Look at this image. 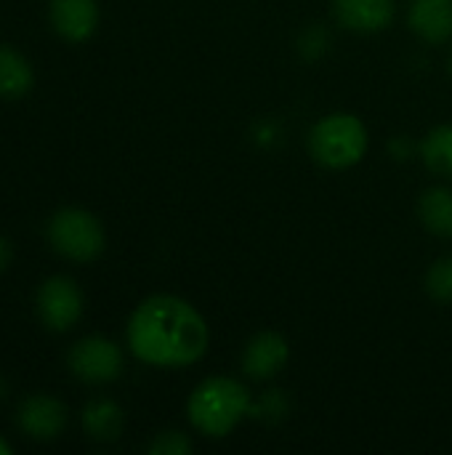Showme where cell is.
I'll use <instances>...</instances> for the list:
<instances>
[{"mask_svg":"<svg viewBox=\"0 0 452 455\" xmlns=\"http://www.w3.org/2000/svg\"><path fill=\"white\" fill-rule=\"evenodd\" d=\"M128 347L147 365L184 368L205 355L208 325L184 299L152 296L128 320Z\"/></svg>","mask_w":452,"mask_h":455,"instance_id":"6da1fadb","label":"cell"},{"mask_svg":"<svg viewBox=\"0 0 452 455\" xmlns=\"http://www.w3.org/2000/svg\"><path fill=\"white\" fill-rule=\"evenodd\" d=\"M248 389L240 381L224 376L202 381L186 403L192 427L205 437H226L248 416Z\"/></svg>","mask_w":452,"mask_h":455,"instance_id":"7a4b0ae2","label":"cell"},{"mask_svg":"<svg viewBox=\"0 0 452 455\" xmlns=\"http://www.w3.org/2000/svg\"><path fill=\"white\" fill-rule=\"evenodd\" d=\"M309 149L328 168H352L368 152V128L354 115H328L312 128Z\"/></svg>","mask_w":452,"mask_h":455,"instance_id":"3957f363","label":"cell"},{"mask_svg":"<svg viewBox=\"0 0 452 455\" xmlns=\"http://www.w3.org/2000/svg\"><path fill=\"white\" fill-rule=\"evenodd\" d=\"M48 240L69 261H93L104 251V229L99 219L80 208H64L48 221Z\"/></svg>","mask_w":452,"mask_h":455,"instance_id":"277c9868","label":"cell"},{"mask_svg":"<svg viewBox=\"0 0 452 455\" xmlns=\"http://www.w3.org/2000/svg\"><path fill=\"white\" fill-rule=\"evenodd\" d=\"M37 315L48 331H69L83 315V293L77 283L64 275L48 277L37 291Z\"/></svg>","mask_w":452,"mask_h":455,"instance_id":"5b68a950","label":"cell"},{"mask_svg":"<svg viewBox=\"0 0 452 455\" xmlns=\"http://www.w3.org/2000/svg\"><path fill=\"white\" fill-rule=\"evenodd\" d=\"M69 368L85 384H107L120 376L123 355L112 341H107L101 336H88L72 347Z\"/></svg>","mask_w":452,"mask_h":455,"instance_id":"8992f818","label":"cell"},{"mask_svg":"<svg viewBox=\"0 0 452 455\" xmlns=\"http://www.w3.org/2000/svg\"><path fill=\"white\" fill-rule=\"evenodd\" d=\"M19 427L32 440H56L67 427V411L59 400L35 395L19 408Z\"/></svg>","mask_w":452,"mask_h":455,"instance_id":"52a82bcc","label":"cell"},{"mask_svg":"<svg viewBox=\"0 0 452 455\" xmlns=\"http://www.w3.org/2000/svg\"><path fill=\"white\" fill-rule=\"evenodd\" d=\"M285 363H288V341L280 333L253 336L242 355V371L256 381L274 379L285 368Z\"/></svg>","mask_w":452,"mask_h":455,"instance_id":"ba28073f","label":"cell"},{"mask_svg":"<svg viewBox=\"0 0 452 455\" xmlns=\"http://www.w3.org/2000/svg\"><path fill=\"white\" fill-rule=\"evenodd\" d=\"M333 13L352 32H381L394 19V0H333Z\"/></svg>","mask_w":452,"mask_h":455,"instance_id":"9c48e42d","label":"cell"},{"mask_svg":"<svg viewBox=\"0 0 452 455\" xmlns=\"http://www.w3.org/2000/svg\"><path fill=\"white\" fill-rule=\"evenodd\" d=\"M51 24L72 43L88 40L99 24V5L96 0H51Z\"/></svg>","mask_w":452,"mask_h":455,"instance_id":"30bf717a","label":"cell"},{"mask_svg":"<svg viewBox=\"0 0 452 455\" xmlns=\"http://www.w3.org/2000/svg\"><path fill=\"white\" fill-rule=\"evenodd\" d=\"M410 29L426 43H445L452 37V0H413Z\"/></svg>","mask_w":452,"mask_h":455,"instance_id":"8fae6325","label":"cell"},{"mask_svg":"<svg viewBox=\"0 0 452 455\" xmlns=\"http://www.w3.org/2000/svg\"><path fill=\"white\" fill-rule=\"evenodd\" d=\"M35 72L29 61L11 45H0V99H21L29 93Z\"/></svg>","mask_w":452,"mask_h":455,"instance_id":"7c38bea8","label":"cell"},{"mask_svg":"<svg viewBox=\"0 0 452 455\" xmlns=\"http://www.w3.org/2000/svg\"><path fill=\"white\" fill-rule=\"evenodd\" d=\"M83 427L93 440H117V435L123 432V411L112 400H93L83 411Z\"/></svg>","mask_w":452,"mask_h":455,"instance_id":"4fadbf2b","label":"cell"},{"mask_svg":"<svg viewBox=\"0 0 452 455\" xmlns=\"http://www.w3.org/2000/svg\"><path fill=\"white\" fill-rule=\"evenodd\" d=\"M421 219L434 235L452 237V189L448 187L429 189L421 197Z\"/></svg>","mask_w":452,"mask_h":455,"instance_id":"5bb4252c","label":"cell"},{"mask_svg":"<svg viewBox=\"0 0 452 455\" xmlns=\"http://www.w3.org/2000/svg\"><path fill=\"white\" fill-rule=\"evenodd\" d=\"M421 157L434 173L452 179V125H440L424 139Z\"/></svg>","mask_w":452,"mask_h":455,"instance_id":"9a60e30c","label":"cell"},{"mask_svg":"<svg viewBox=\"0 0 452 455\" xmlns=\"http://www.w3.org/2000/svg\"><path fill=\"white\" fill-rule=\"evenodd\" d=\"M426 291L437 301H452V256L440 259L426 275Z\"/></svg>","mask_w":452,"mask_h":455,"instance_id":"2e32d148","label":"cell"},{"mask_svg":"<svg viewBox=\"0 0 452 455\" xmlns=\"http://www.w3.org/2000/svg\"><path fill=\"white\" fill-rule=\"evenodd\" d=\"M189 451H192V443L181 432H165L149 445V453L155 455H186Z\"/></svg>","mask_w":452,"mask_h":455,"instance_id":"e0dca14e","label":"cell"},{"mask_svg":"<svg viewBox=\"0 0 452 455\" xmlns=\"http://www.w3.org/2000/svg\"><path fill=\"white\" fill-rule=\"evenodd\" d=\"M11 253H13V251H11V243H8L5 237H0V272L8 267V261H11Z\"/></svg>","mask_w":452,"mask_h":455,"instance_id":"ac0fdd59","label":"cell"},{"mask_svg":"<svg viewBox=\"0 0 452 455\" xmlns=\"http://www.w3.org/2000/svg\"><path fill=\"white\" fill-rule=\"evenodd\" d=\"M8 453H11V445L0 437V455H8Z\"/></svg>","mask_w":452,"mask_h":455,"instance_id":"d6986e66","label":"cell"}]
</instances>
